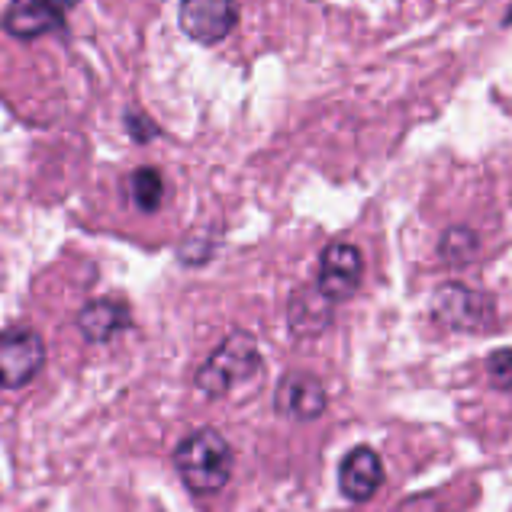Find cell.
<instances>
[{
    "label": "cell",
    "instance_id": "1",
    "mask_svg": "<svg viewBox=\"0 0 512 512\" xmlns=\"http://www.w3.org/2000/svg\"><path fill=\"white\" fill-rule=\"evenodd\" d=\"M232 464H236L232 445L216 429L190 432L174 448V471L194 496H210L223 490L232 477Z\"/></svg>",
    "mask_w": 512,
    "mask_h": 512
},
{
    "label": "cell",
    "instance_id": "2",
    "mask_svg": "<svg viewBox=\"0 0 512 512\" xmlns=\"http://www.w3.org/2000/svg\"><path fill=\"white\" fill-rule=\"evenodd\" d=\"M261 348H258V339L252 332L245 329H236L229 332L219 348L197 368V377L194 384L200 393H207V397L219 400L232 393L239 384H248L252 377L261 374Z\"/></svg>",
    "mask_w": 512,
    "mask_h": 512
},
{
    "label": "cell",
    "instance_id": "3",
    "mask_svg": "<svg viewBox=\"0 0 512 512\" xmlns=\"http://www.w3.org/2000/svg\"><path fill=\"white\" fill-rule=\"evenodd\" d=\"M432 316L451 332H467V335H484L496 329V303L484 290H474L467 284H442L432 297Z\"/></svg>",
    "mask_w": 512,
    "mask_h": 512
},
{
    "label": "cell",
    "instance_id": "4",
    "mask_svg": "<svg viewBox=\"0 0 512 512\" xmlns=\"http://www.w3.org/2000/svg\"><path fill=\"white\" fill-rule=\"evenodd\" d=\"M42 368H46V342L36 329L0 332V390L33 384Z\"/></svg>",
    "mask_w": 512,
    "mask_h": 512
},
{
    "label": "cell",
    "instance_id": "5",
    "mask_svg": "<svg viewBox=\"0 0 512 512\" xmlns=\"http://www.w3.org/2000/svg\"><path fill=\"white\" fill-rule=\"evenodd\" d=\"M364 281V255L351 242H329L319 255L316 290L329 303H345L358 294Z\"/></svg>",
    "mask_w": 512,
    "mask_h": 512
},
{
    "label": "cell",
    "instance_id": "6",
    "mask_svg": "<svg viewBox=\"0 0 512 512\" xmlns=\"http://www.w3.org/2000/svg\"><path fill=\"white\" fill-rule=\"evenodd\" d=\"M277 416L290 422H316L329 409V393L323 380L310 371H287L274 390Z\"/></svg>",
    "mask_w": 512,
    "mask_h": 512
},
{
    "label": "cell",
    "instance_id": "7",
    "mask_svg": "<svg viewBox=\"0 0 512 512\" xmlns=\"http://www.w3.org/2000/svg\"><path fill=\"white\" fill-rule=\"evenodd\" d=\"M236 26H239L236 0H181V29L194 42H200V46H216Z\"/></svg>",
    "mask_w": 512,
    "mask_h": 512
},
{
    "label": "cell",
    "instance_id": "8",
    "mask_svg": "<svg viewBox=\"0 0 512 512\" xmlns=\"http://www.w3.org/2000/svg\"><path fill=\"white\" fill-rule=\"evenodd\" d=\"M384 487V461L371 445H355L339 464V490L348 503H368Z\"/></svg>",
    "mask_w": 512,
    "mask_h": 512
},
{
    "label": "cell",
    "instance_id": "9",
    "mask_svg": "<svg viewBox=\"0 0 512 512\" xmlns=\"http://www.w3.org/2000/svg\"><path fill=\"white\" fill-rule=\"evenodd\" d=\"M65 10H58L52 0H10L4 13V29L13 39H39L62 29Z\"/></svg>",
    "mask_w": 512,
    "mask_h": 512
},
{
    "label": "cell",
    "instance_id": "10",
    "mask_svg": "<svg viewBox=\"0 0 512 512\" xmlns=\"http://www.w3.org/2000/svg\"><path fill=\"white\" fill-rule=\"evenodd\" d=\"M133 326V313L123 300H113V297H100L81 306L78 313V329L87 342L94 345H104L110 339H116L120 332H126Z\"/></svg>",
    "mask_w": 512,
    "mask_h": 512
},
{
    "label": "cell",
    "instance_id": "11",
    "mask_svg": "<svg viewBox=\"0 0 512 512\" xmlns=\"http://www.w3.org/2000/svg\"><path fill=\"white\" fill-rule=\"evenodd\" d=\"M332 306L335 303H329L316 287H300L287 303V323L300 339H313V335H323L329 329Z\"/></svg>",
    "mask_w": 512,
    "mask_h": 512
},
{
    "label": "cell",
    "instance_id": "12",
    "mask_svg": "<svg viewBox=\"0 0 512 512\" xmlns=\"http://www.w3.org/2000/svg\"><path fill=\"white\" fill-rule=\"evenodd\" d=\"M126 197H129V203H133V210H139V213H158V210H162L165 197H168L162 171L136 168L133 174H129V181H126Z\"/></svg>",
    "mask_w": 512,
    "mask_h": 512
},
{
    "label": "cell",
    "instance_id": "13",
    "mask_svg": "<svg viewBox=\"0 0 512 512\" xmlns=\"http://www.w3.org/2000/svg\"><path fill=\"white\" fill-rule=\"evenodd\" d=\"M480 252V242H477V232L467 229V226H451L445 229L442 242H438V255L448 268H464L471 265Z\"/></svg>",
    "mask_w": 512,
    "mask_h": 512
},
{
    "label": "cell",
    "instance_id": "14",
    "mask_svg": "<svg viewBox=\"0 0 512 512\" xmlns=\"http://www.w3.org/2000/svg\"><path fill=\"white\" fill-rule=\"evenodd\" d=\"M487 377L496 390L512 393V348H496L487 358Z\"/></svg>",
    "mask_w": 512,
    "mask_h": 512
},
{
    "label": "cell",
    "instance_id": "15",
    "mask_svg": "<svg viewBox=\"0 0 512 512\" xmlns=\"http://www.w3.org/2000/svg\"><path fill=\"white\" fill-rule=\"evenodd\" d=\"M126 133L133 136V142L145 145V142H152L155 136H162V129H158L142 110H129L126 113Z\"/></svg>",
    "mask_w": 512,
    "mask_h": 512
},
{
    "label": "cell",
    "instance_id": "16",
    "mask_svg": "<svg viewBox=\"0 0 512 512\" xmlns=\"http://www.w3.org/2000/svg\"><path fill=\"white\" fill-rule=\"evenodd\" d=\"M210 252H213V242L210 239H200V236H190L181 248H178V255H181V261H187V265H203V261L210 258Z\"/></svg>",
    "mask_w": 512,
    "mask_h": 512
},
{
    "label": "cell",
    "instance_id": "17",
    "mask_svg": "<svg viewBox=\"0 0 512 512\" xmlns=\"http://www.w3.org/2000/svg\"><path fill=\"white\" fill-rule=\"evenodd\" d=\"M397 512H445L442 503H438L435 493H419V496H409L397 506Z\"/></svg>",
    "mask_w": 512,
    "mask_h": 512
},
{
    "label": "cell",
    "instance_id": "18",
    "mask_svg": "<svg viewBox=\"0 0 512 512\" xmlns=\"http://www.w3.org/2000/svg\"><path fill=\"white\" fill-rule=\"evenodd\" d=\"M52 4H55L58 10H71V7L78 4V0H52Z\"/></svg>",
    "mask_w": 512,
    "mask_h": 512
},
{
    "label": "cell",
    "instance_id": "19",
    "mask_svg": "<svg viewBox=\"0 0 512 512\" xmlns=\"http://www.w3.org/2000/svg\"><path fill=\"white\" fill-rule=\"evenodd\" d=\"M506 23H512V10H509V17H506Z\"/></svg>",
    "mask_w": 512,
    "mask_h": 512
}]
</instances>
